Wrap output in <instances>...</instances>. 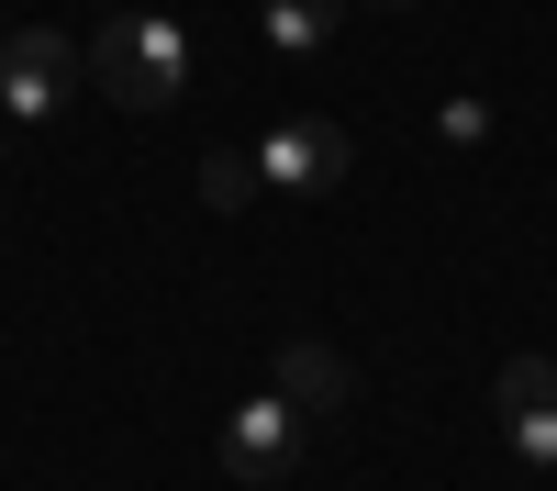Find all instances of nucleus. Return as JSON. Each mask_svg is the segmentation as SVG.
Wrapping results in <instances>:
<instances>
[{
  "label": "nucleus",
  "mask_w": 557,
  "mask_h": 491,
  "mask_svg": "<svg viewBox=\"0 0 557 491\" xmlns=\"http://www.w3.org/2000/svg\"><path fill=\"white\" fill-rule=\"evenodd\" d=\"M257 191H268V179H257V146H212V157H201V201H212V212H257Z\"/></svg>",
  "instance_id": "6e6552de"
},
{
  "label": "nucleus",
  "mask_w": 557,
  "mask_h": 491,
  "mask_svg": "<svg viewBox=\"0 0 557 491\" xmlns=\"http://www.w3.org/2000/svg\"><path fill=\"white\" fill-rule=\"evenodd\" d=\"M257 12H268V45H278V57H312V45H335V12H346V0H257Z\"/></svg>",
  "instance_id": "0eeeda50"
},
{
  "label": "nucleus",
  "mask_w": 557,
  "mask_h": 491,
  "mask_svg": "<svg viewBox=\"0 0 557 491\" xmlns=\"http://www.w3.org/2000/svg\"><path fill=\"white\" fill-rule=\"evenodd\" d=\"M290 458H301V414H290L278 391H257V402L223 414V480L268 491V480H290Z\"/></svg>",
  "instance_id": "20e7f679"
},
{
  "label": "nucleus",
  "mask_w": 557,
  "mask_h": 491,
  "mask_svg": "<svg viewBox=\"0 0 557 491\" xmlns=\"http://www.w3.org/2000/svg\"><path fill=\"white\" fill-rule=\"evenodd\" d=\"M78 89V34H45V23H23L12 45H0V112L12 123H45Z\"/></svg>",
  "instance_id": "7ed1b4c3"
},
{
  "label": "nucleus",
  "mask_w": 557,
  "mask_h": 491,
  "mask_svg": "<svg viewBox=\"0 0 557 491\" xmlns=\"http://www.w3.org/2000/svg\"><path fill=\"white\" fill-rule=\"evenodd\" d=\"M257 179H268V191H290V201H335L346 179H357V146H346V123L290 112V123L257 134Z\"/></svg>",
  "instance_id": "f03ea898"
},
{
  "label": "nucleus",
  "mask_w": 557,
  "mask_h": 491,
  "mask_svg": "<svg viewBox=\"0 0 557 491\" xmlns=\"http://www.w3.org/2000/svg\"><path fill=\"white\" fill-rule=\"evenodd\" d=\"M278 402H290V414H346V402H357V369H346L335 346L290 335V346H278Z\"/></svg>",
  "instance_id": "423d86ee"
},
{
  "label": "nucleus",
  "mask_w": 557,
  "mask_h": 491,
  "mask_svg": "<svg viewBox=\"0 0 557 491\" xmlns=\"http://www.w3.org/2000/svg\"><path fill=\"white\" fill-rule=\"evenodd\" d=\"M0 45H12V34H0Z\"/></svg>",
  "instance_id": "9d476101"
},
{
  "label": "nucleus",
  "mask_w": 557,
  "mask_h": 491,
  "mask_svg": "<svg viewBox=\"0 0 557 491\" xmlns=\"http://www.w3.org/2000/svg\"><path fill=\"white\" fill-rule=\"evenodd\" d=\"M491 402H502L513 458H524V469H557V357H502Z\"/></svg>",
  "instance_id": "39448f33"
},
{
  "label": "nucleus",
  "mask_w": 557,
  "mask_h": 491,
  "mask_svg": "<svg viewBox=\"0 0 557 491\" xmlns=\"http://www.w3.org/2000/svg\"><path fill=\"white\" fill-rule=\"evenodd\" d=\"M435 134H446V146H480L491 112H480V101H446V112H435Z\"/></svg>",
  "instance_id": "1a4fd4ad"
},
{
  "label": "nucleus",
  "mask_w": 557,
  "mask_h": 491,
  "mask_svg": "<svg viewBox=\"0 0 557 491\" xmlns=\"http://www.w3.org/2000/svg\"><path fill=\"white\" fill-rule=\"evenodd\" d=\"M89 78H101L112 112H168L190 89V34L157 23V12H112V34L89 45Z\"/></svg>",
  "instance_id": "f257e3e1"
}]
</instances>
